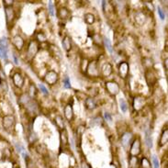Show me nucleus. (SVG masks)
<instances>
[{
  "label": "nucleus",
  "instance_id": "a19ab883",
  "mask_svg": "<svg viewBox=\"0 0 168 168\" xmlns=\"http://www.w3.org/2000/svg\"><path fill=\"white\" fill-rule=\"evenodd\" d=\"M13 58H14V62H15L16 64H18V59H17V54H16V53L13 54Z\"/></svg>",
  "mask_w": 168,
  "mask_h": 168
},
{
  "label": "nucleus",
  "instance_id": "e433bc0d",
  "mask_svg": "<svg viewBox=\"0 0 168 168\" xmlns=\"http://www.w3.org/2000/svg\"><path fill=\"white\" fill-rule=\"evenodd\" d=\"M157 11H158V14H159V16H160V18H161L162 20H164V19H165V14H164L163 10L161 9V7H158Z\"/></svg>",
  "mask_w": 168,
  "mask_h": 168
},
{
  "label": "nucleus",
  "instance_id": "393cba45",
  "mask_svg": "<svg viewBox=\"0 0 168 168\" xmlns=\"http://www.w3.org/2000/svg\"><path fill=\"white\" fill-rule=\"evenodd\" d=\"M103 42H104V45L107 48V51L112 54V53L114 52V50H113V47H112V44H111L110 41H109L107 38H104V39H103Z\"/></svg>",
  "mask_w": 168,
  "mask_h": 168
},
{
  "label": "nucleus",
  "instance_id": "9d476101",
  "mask_svg": "<svg viewBox=\"0 0 168 168\" xmlns=\"http://www.w3.org/2000/svg\"><path fill=\"white\" fill-rule=\"evenodd\" d=\"M39 51V44L35 41H31L30 44L28 46L27 50V55L29 58H32Z\"/></svg>",
  "mask_w": 168,
  "mask_h": 168
},
{
  "label": "nucleus",
  "instance_id": "4c0bfd02",
  "mask_svg": "<svg viewBox=\"0 0 168 168\" xmlns=\"http://www.w3.org/2000/svg\"><path fill=\"white\" fill-rule=\"evenodd\" d=\"M104 118H105V120L108 121V122H110L111 121H112V117L110 116V114L109 113H107V112H105V114H104Z\"/></svg>",
  "mask_w": 168,
  "mask_h": 168
},
{
  "label": "nucleus",
  "instance_id": "f3484780",
  "mask_svg": "<svg viewBox=\"0 0 168 168\" xmlns=\"http://www.w3.org/2000/svg\"><path fill=\"white\" fill-rule=\"evenodd\" d=\"M57 16L61 18V19H67L70 17V11L66 8V7H61L58 10Z\"/></svg>",
  "mask_w": 168,
  "mask_h": 168
},
{
  "label": "nucleus",
  "instance_id": "c85d7f7f",
  "mask_svg": "<svg viewBox=\"0 0 168 168\" xmlns=\"http://www.w3.org/2000/svg\"><path fill=\"white\" fill-rule=\"evenodd\" d=\"M0 86H1V89L4 92L8 91V86H7V83L6 80H3L0 82Z\"/></svg>",
  "mask_w": 168,
  "mask_h": 168
},
{
  "label": "nucleus",
  "instance_id": "9b49d317",
  "mask_svg": "<svg viewBox=\"0 0 168 168\" xmlns=\"http://www.w3.org/2000/svg\"><path fill=\"white\" fill-rule=\"evenodd\" d=\"M130 67H129V64L127 62H121L120 66H119V72H120V76L122 77V78H126L129 75V70Z\"/></svg>",
  "mask_w": 168,
  "mask_h": 168
},
{
  "label": "nucleus",
  "instance_id": "2f4dec72",
  "mask_svg": "<svg viewBox=\"0 0 168 168\" xmlns=\"http://www.w3.org/2000/svg\"><path fill=\"white\" fill-rule=\"evenodd\" d=\"M48 9H49V13H50L51 15L54 16V7H53V4H52V1H50V2H49Z\"/></svg>",
  "mask_w": 168,
  "mask_h": 168
},
{
  "label": "nucleus",
  "instance_id": "2eb2a0df",
  "mask_svg": "<svg viewBox=\"0 0 168 168\" xmlns=\"http://www.w3.org/2000/svg\"><path fill=\"white\" fill-rule=\"evenodd\" d=\"M64 112V117L68 121H72L73 118H74V111H73V107L71 105H66L63 109Z\"/></svg>",
  "mask_w": 168,
  "mask_h": 168
},
{
  "label": "nucleus",
  "instance_id": "20e7f679",
  "mask_svg": "<svg viewBox=\"0 0 168 168\" xmlns=\"http://www.w3.org/2000/svg\"><path fill=\"white\" fill-rule=\"evenodd\" d=\"M7 52H8V41L6 37L0 39V57L7 60Z\"/></svg>",
  "mask_w": 168,
  "mask_h": 168
},
{
  "label": "nucleus",
  "instance_id": "c9c22d12",
  "mask_svg": "<svg viewBox=\"0 0 168 168\" xmlns=\"http://www.w3.org/2000/svg\"><path fill=\"white\" fill-rule=\"evenodd\" d=\"M14 2H15V1H13V0H11V1H7V0L3 1V3H4V5L6 6V7H12L13 4H14Z\"/></svg>",
  "mask_w": 168,
  "mask_h": 168
},
{
  "label": "nucleus",
  "instance_id": "473e14b6",
  "mask_svg": "<svg viewBox=\"0 0 168 168\" xmlns=\"http://www.w3.org/2000/svg\"><path fill=\"white\" fill-rule=\"evenodd\" d=\"M152 160H153V168H159V167H160L159 160H158V158H157V157H156L155 155H153V158H152Z\"/></svg>",
  "mask_w": 168,
  "mask_h": 168
},
{
  "label": "nucleus",
  "instance_id": "412c9836",
  "mask_svg": "<svg viewBox=\"0 0 168 168\" xmlns=\"http://www.w3.org/2000/svg\"><path fill=\"white\" fill-rule=\"evenodd\" d=\"M168 140V131L167 129H166L162 135H161V138H160V141H159V146H164L166 142H167Z\"/></svg>",
  "mask_w": 168,
  "mask_h": 168
},
{
  "label": "nucleus",
  "instance_id": "58836bf2",
  "mask_svg": "<svg viewBox=\"0 0 168 168\" xmlns=\"http://www.w3.org/2000/svg\"><path fill=\"white\" fill-rule=\"evenodd\" d=\"M38 39H39L40 42H41V39H42V42H45L46 41L45 35H44L43 33H39V34H38Z\"/></svg>",
  "mask_w": 168,
  "mask_h": 168
},
{
  "label": "nucleus",
  "instance_id": "c756f323",
  "mask_svg": "<svg viewBox=\"0 0 168 168\" xmlns=\"http://www.w3.org/2000/svg\"><path fill=\"white\" fill-rule=\"evenodd\" d=\"M29 94H30V96H31V97H34V96H36V88H35L34 85H32V84L30 86Z\"/></svg>",
  "mask_w": 168,
  "mask_h": 168
},
{
  "label": "nucleus",
  "instance_id": "423d86ee",
  "mask_svg": "<svg viewBox=\"0 0 168 168\" xmlns=\"http://www.w3.org/2000/svg\"><path fill=\"white\" fill-rule=\"evenodd\" d=\"M106 89L107 93L110 94L111 96H116L120 92V86L118 85V83L114 81H109L106 83Z\"/></svg>",
  "mask_w": 168,
  "mask_h": 168
},
{
  "label": "nucleus",
  "instance_id": "b1692460",
  "mask_svg": "<svg viewBox=\"0 0 168 168\" xmlns=\"http://www.w3.org/2000/svg\"><path fill=\"white\" fill-rule=\"evenodd\" d=\"M85 22L86 23H87V24H89V25H91L93 24L94 22H95V16L91 14V13H86V15H85Z\"/></svg>",
  "mask_w": 168,
  "mask_h": 168
},
{
  "label": "nucleus",
  "instance_id": "aec40b11",
  "mask_svg": "<svg viewBox=\"0 0 168 168\" xmlns=\"http://www.w3.org/2000/svg\"><path fill=\"white\" fill-rule=\"evenodd\" d=\"M145 144L146 146L151 149L153 147V139H152V136H151V131H145Z\"/></svg>",
  "mask_w": 168,
  "mask_h": 168
},
{
  "label": "nucleus",
  "instance_id": "f704fd0d",
  "mask_svg": "<svg viewBox=\"0 0 168 168\" xmlns=\"http://www.w3.org/2000/svg\"><path fill=\"white\" fill-rule=\"evenodd\" d=\"M63 86H64L65 88H71V83H70V80H69L68 77H66V78L64 79V84H63Z\"/></svg>",
  "mask_w": 168,
  "mask_h": 168
},
{
  "label": "nucleus",
  "instance_id": "dca6fc26",
  "mask_svg": "<svg viewBox=\"0 0 168 168\" xmlns=\"http://www.w3.org/2000/svg\"><path fill=\"white\" fill-rule=\"evenodd\" d=\"M85 105L86 107L89 110H93L96 107V102L95 101V99L93 97H87L85 100Z\"/></svg>",
  "mask_w": 168,
  "mask_h": 168
},
{
  "label": "nucleus",
  "instance_id": "1a4fd4ad",
  "mask_svg": "<svg viewBox=\"0 0 168 168\" xmlns=\"http://www.w3.org/2000/svg\"><path fill=\"white\" fill-rule=\"evenodd\" d=\"M12 81H13V84L17 88H21L23 86H24V83H25V78L24 77L20 74V73H15L13 76H12Z\"/></svg>",
  "mask_w": 168,
  "mask_h": 168
},
{
  "label": "nucleus",
  "instance_id": "5701e85b",
  "mask_svg": "<svg viewBox=\"0 0 168 168\" xmlns=\"http://www.w3.org/2000/svg\"><path fill=\"white\" fill-rule=\"evenodd\" d=\"M55 124L58 128H60L62 130H64V121H63V119L62 118L61 116H56L55 117Z\"/></svg>",
  "mask_w": 168,
  "mask_h": 168
},
{
  "label": "nucleus",
  "instance_id": "bb28decb",
  "mask_svg": "<svg viewBox=\"0 0 168 168\" xmlns=\"http://www.w3.org/2000/svg\"><path fill=\"white\" fill-rule=\"evenodd\" d=\"M120 107H121V109L123 113H126L128 111V104L123 98L120 99Z\"/></svg>",
  "mask_w": 168,
  "mask_h": 168
},
{
  "label": "nucleus",
  "instance_id": "6e6552de",
  "mask_svg": "<svg viewBox=\"0 0 168 168\" xmlns=\"http://www.w3.org/2000/svg\"><path fill=\"white\" fill-rule=\"evenodd\" d=\"M13 46L15 47L17 51H21L23 50L24 46H25V41L24 39L20 36V35H15L13 38H12V41H11Z\"/></svg>",
  "mask_w": 168,
  "mask_h": 168
},
{
  "label": "nucleus",
  "instance_id": "6ab92c4d",
  "mask_svg": "<svg viewBox=\"0 0 168 168\" xmlns=\"http://www.w3.org/2000/svg\"><path fill=\"white\" fill-rule=\"evenodd\" d=\"M144 105V97H135L134 101H133V106L134 108L140 110Z\"/></svg>",
  "mask_w": 168,
  "mask_h": 168
},
{
  "label": "nucleus",
  "instance_id": "f03ea898",
  "mask_svg": "<svg viewBox=\"0 0 168 168\" xmlns=\"http://www.w3.org/2000/svg\"><path fill=\"white\" fill-rule=\"evenodd\" d=\"M86 73L89 77H96L99 75V66L96 61H92L87 64L86 67Z\"/></svg>",
  "mask_w": 168,
  "mask_h": 168
},
{
  "label": "nucleus",
  "instance_id": "7ed1b4c3",
  "mask_svg": "<svg viewBox=\"0 0 168 168\" xmlns=\"http://www.w3.org/2000/svg\"><path fill=\"white\" fill-rule=\"evenodd\" d=\"M5 16H6V21H7V27L9 28V26L13 24L14 20L16 19L15 9L12 7H5Z\"/></svg>",
  "mask_w": 168,
  "mask_h": 168
},
{
  "label": "nucleus",
  "instance_id": "0eeeda50",
  "mask_svg": "<svg viewBox=\"0 0 168 168\" xmlns=\"http://www.w3.org/2000/svg\"><path fill=\"white\" fill-rule=\"evenodd\" d=\"M58 79H59L58 74H57L56 72L52 71V70L49 71V72L46 74L45 77H44V81H45L47 84H49V85H51V86L56 84L57 81H58Z\"/></svg>",
  "mask_w": 168,
  "mask_h": 168
},
{
  "label": "nucleus",
  "instance_id": "a211bd4d",
  "mask_svg": "<svg viewBox=\"0 0 168 168\" xmlns=\"http://www.w3.org/2000/svg\"><path fill=\"white\" fill-rule=\"evenodd\" d=\"M62 47L63 49L66 51V52H69L72 48V42H71V39L68 37V36H65L62 42Z\"/></svg>",
  "mask_w": 168,
  "mask_h": 168
},
{
  "label": "nucleus",
  "instance_id": "f8f14e48",
  "mask_svg": "<svg viewBox=\"0 0 168 168\" xmlns=\"http://www.w3.org/2000/svg\"><path fill=\"white\" fill-rule=\"evenodd\" d=\"M121 144L125 148H127L132 141V133L131 132H125L121 136Z\"/></svg>",
  "mask_w": 168,
  "mask_h": 168
},
{
  "label": "nucleus",
  "instance_id": "f257e3e1",
  "mask_svg": "<svg viewBox=\"0 0 168 168\" xmlns=\"http://www.w3.org/2000/svg\"><path fill=\"white\" fill-rule=\"evenodd\" d=\"M2 124L6 131H10L14 129L16 124V119L13 115H5L2 119Z\"/></svg>",
  "mask_w": 168,
  "mask_h": 168
},
{
  "label": "nucleus",
  "instance_id": "4be33fe9",
  "mask_svg": "<svg viewBox=\"0 0 168 168\" xmlns=\"http://www.w3.org/2000/svg\"><path fill=\"white\" fill-rule=\"evenodd\" d=\"M61 142L63 146L67 145V143H68V134H67V131L65 129L61 131Z\"/></svg>",
  "mask_w": 168,
  "mask_h": 168
},
{
  "label": "nucleus",
  "instance_id": "7c9ffc66",
  "mask_svg": "<svg viewBox=\"0 0 168 168\" xmlns=\"http://www.w3.org/2000/svg\"><path fill=\"white\" fill-rule=\"evenodd\" d=\"M84 132H85V127L84 126H79L77 130V135H78L79 138H81L82 135L84 134Z\"/></svg>",
  "mask_w": 168,
  "mask_h": 168
},
{
  "label": "nucleus",
  "instance_id": "4468645a",
  "mask_svg": "<svg viewBox=\"0 0 168 168\" xmlns=\"http://www.w3.org/2000/svg\"><path fill=\"white\" fill-rule=\"evenodd\" d=\"M145 78H146V81L148 82L149 85H154L157 82V77H156L155 74L153 73L151 69H149L145 73Z\"/></svg>",
  "mask_w": 168,
  "mask_h": 168
},
{
  "label": "nucleus",
  "instance_id": "ddd939ff",
  "mask_svg": "<svg viewBox=\"0 0 168 168\" xmlns=\"http://www.w3.org/2000/svg\"><path fill=\"white\" fill-rule=\"evenodd\" d=\"M112 73H113V67H112L111 63L106 62V63L102 66V68H101V74H102V76L104 77H109Z\"/></svg>",
  "mask_w": 168,
  "mask_h": 168
},
{
  "label": "nucleus",
  "instance_id": "72a5a7b5",
  "mask_svg": "<svg viewBox=\"0 0 168 168\" xmlns=\"http://www.w3.org/2000/svg\"><path fill=\"white\" fill-rule=\"evenodd\" d=\"M39 88L42 91V93H43L44 95H49V91H48V89L46 88V86L43 84H40L39 85Z\"/></svg>",
  "mask_w": 168,
  "mask_h": 168
},
{
  "label": "nucleus",
  "instance_id": "a878e982",
  "mask_svg": "<svg viewBox=\"0 0 168 168\" xmlns=\"http://www.w3.org/2000/svg\"><path fill=\"white\" fill-rule=\"evenodd\" d=\"M141 168H152L151 163L146 157H143L141 161Z\"/></svg>",
  "mask_w": 168,
  "mask_h": 168
},
{
  "label": "nucleus",
  "instance_id": "cd10ccee",
  "mask_svg": "<svg viewBox=\"0 0 168 168\" xmlns=\"http://www.w3.org/2000/svg\"><path fill=\"white\" fill-rule=\"evenodd\" d=\"M137 157H135V156H131V158H130V166L131 168H135L137 166Z\"/></svg>",
  "mask_w": 168,
  "mask_h": 168
},
{
  "label": "nucleus",
  "instance_id": "39448f33",
  "mask_svg": "<svg viewBox=\"0 0 168 168\" xmlns=\"http://www.w3.org/2000/svg\"><path fill=\"white\" fill-rule=\"evenodd\" d=\"M140 153H141V141L139 138H136L131 142V149H130V155L137 157Z\"/></svg>",
  "mask_w": 168,
  "mask_h": 168
},
{
  "label": "nucleus",
  "instance_id": "ea45409f",
  "mask_svg": "<svg viewBox=\"0 0 168 168\" xmlns=\"http://www.w3.org/2000/svg\"><path fill=\"white\" fill-rule=\"evenodd\" d=\"M81 167L82 168H91V166H90V165H89V164H87L86 162H82Z\"/></svg>",
  "mask_w": 168,
  "mask_h": 168
}]
</instances>
